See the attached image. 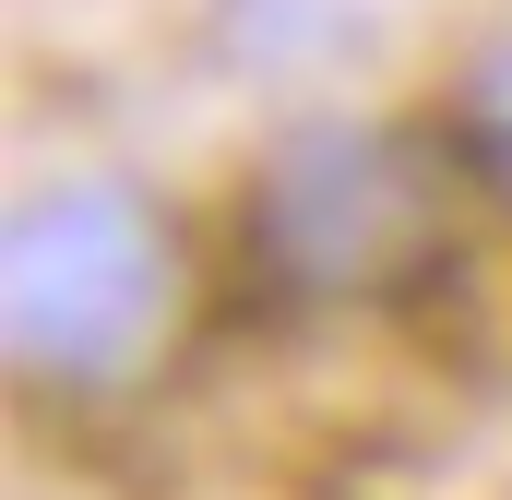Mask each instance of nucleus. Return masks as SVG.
<instances>
[{
	"label": "nucleus",
	"mask_w": 512,
	"mask_h": 500,
	"mask_svg": "<svg viewBox=\"0 0 512 500\" xmlns=\"http://www.w3.org/2000/svg\"><path fill=\"white\" fill-rule=\"evenodd\" d=\"M453 167V131L429 143L393 120H298L239 191V250L298 310L405 298L453 250Z\"/></svg>",
	"instance_id": "nucleus-1"
},
{
	"label": "nucleus",
	"mask_w": 512,
	"mask_h": 500,
	"mask_svg": "<svg viewBox=\"0 0 512 500\" xmlns=\"http://www.w3.org/2000/svg\"><path fill=\"white\" fill-rule=\"evenodd\" d=\"M179 310V239L131 179H48L12 203L0 322L36 393H120Z\"/></svg>",
	"instance_id": "nucleus-2"
},
{
	"label": "nucleus",
	"mask_w": 512,
	"mask_h": 500,
	"mask_svg": "<svg viewBox=\"0 0 512 500\" xmlns=\"http://www.w3.org/2000/svg\"><path fill=\"white\" fill-rule=\"evenodd\" d=\"M453 155H465V167H477V179L512 203V48H489V60H477L465 120H453Z\"/></svg>",
	"instance_id": "nucleus-3"
}]
</instances>
